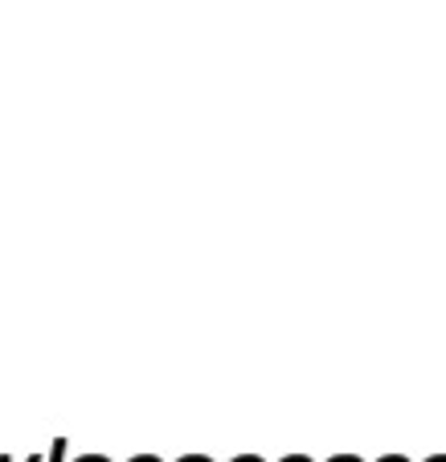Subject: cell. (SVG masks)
Returning a JSON list of instances; mask_svg holds the SVG:
<instances>
[{
	"label": "cell",
	"instance_id": "277c9868",
	"mask_svg": "<svg viewBox=\"0 0 446 462\" xmlns=\"http://www.w3.org/2000/svg\"><path fill=\"white\" fill-rule=\"evenodd\" d=\"M229 462H266L263 454H237V458H229Z\"/></svg>",
	"mask_w": 446,
	"mask_h": 462
},
{
	"label": "cell",
	"instance_id": "6da1fadb",
	"mask_svg": "<svg viewBox=\"0 0 446 462\" xmlns=\"http://www.w3.org/2000/svg\"><path fill=\"white\" fill-rule=\"evenodd\" d=\"M66 454H70V442H66V438H58V442L50 446V454H45V462H66Z\"/></svg>",
	"mask_w": 446,
	"mask_h": 462
},
{
	"label": "cell",
	"instance_id": "8992f818",
	"mask_svg": "<svg viewBox=\"0 0 446 462\" xmlns=\"http://www.w3.org/2000/svg\"><path fill=\"white\" fill-rule=\"evenodd\" d=\"M127 462H164L160 454H135V458H127Z\"/></svg>",
	"mask_w": 446,
	"mask_h": 462
},
{
	"label": "cell",
	"instance_id": "ba28073f",
	"mask_svg": "<svg viewBox=\"0 0 446 462\" xmlns=\"http://www.w3.org/2000/svg\"><path fill=\"white\" fill-rule=\"evenodd\" d=\"M376 462H410V458H405V454H381Z\"/></svg>",
	"mask_w": 446,
	"mask_h": 462
},
{
	"label": "cell",
	"instance_id": "9c48e42d",
	"mask_svg": "<svg viewBox=\"0 0 446 462\" xmlns=\"http://www.w3.org/2000/svg\"><path fill=\"white\" fill-rule=\"evenodd\" d=\"M0 462H13V458H9V454H0ZM25 462H45V458H42V454H29Z\"/></svg>",
	"mask_w": 446,
	"mask_h": 462
},
{
	"label": "cell",
	"instance_id": "7a4b0ae2",
	"mask_svg": "<svg viewBox=\"0 0 446 462\" xmlns=\"http://www.w3.org/2000/svg\"><path fill=\"white\" fill-rule=\"evenodd\" d=\"M328 462H365V458H360V454H332Z\"/></svg>",
	"mask_w": 446,
	"mask_h": 462
},
{
	"label": "cell",
	"instance_id": "30bf717a",
	"mask_svg": "<svg viewBox=\"0 0 446 462\" xmlns=\"http://www.w3.org/2000/svg\"><path fill=\"white\" fill-rule=\"evenodd\" d=\"M426 462H446V454H430V458Z\"/></svg>",
	"mask_w": 446,
	"mask_h": 462
},
{
	"label": "cell",
	"instance_id": "5b68a950",
	"mask_svg": "<svg viewBox=\"0 0 446 462\" xmlns=\"http://www.w3.org/2000/svg\"><path fill=\"white\" fill-rule=\"evenodd\" d=\"M176 462H213L209 454H184V458H176Z\"/></svg>",
	"mask_w": 446,
	"mask_h": 462
},
{
	"label": "cell",
	"instance_id": "52a82bcc",
	"mask_svg": "<svg viewBox=\"0 0 446 462\" xmlns=\"http://www.w3.org/2000/svg\"><path fill=\"white\" fill-rule=\"evenodd\" d=\"M279 462H315L311 454H287V458H279Z\"/></svg>",
	"mask_w": 446,
	"mask_h": 462
},
{
	"label": "cell",
	"instance_id": "3957f363",
	"mask_svg": "<svg viewBox=\"0 0 446 462\" xmlns=\"http://www.w3.org/2000/svg\"><path fill=\"white\" fill-rule=\"evenodd\" d=\"M74 462H111V458H107V454H79Z\"/></svg>",
	"mask_w": 446,
	"mask_h": 462
}]
</instances>
